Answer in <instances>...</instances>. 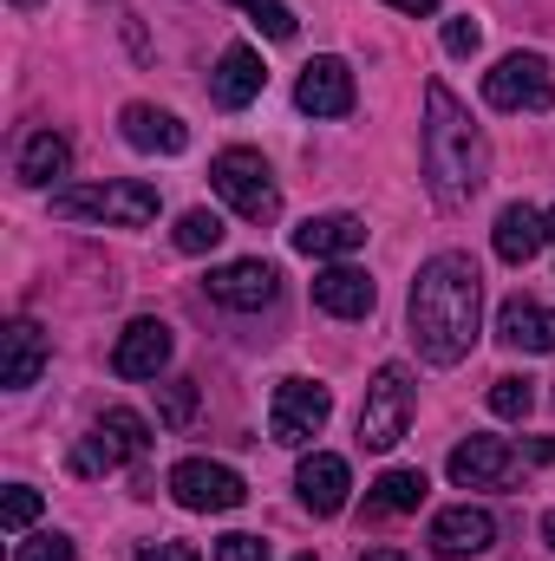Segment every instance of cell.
<instances>
[{"label": "cell", "instance_id": "6da1fadb", "mask_svg": "<svg viewBox=\"0 0 555 561\" xmlns=\"http://www.w3.org/2000/svg\"><path fill=\"white\" fill-rule=\"evenodd\" d=\"M477 313H484V275L471 255H431L418 268L406 320H412V346L431 366H457L477 346Z\"/></svg>", "mask_w": 555, "mask_h": 561}, {"label": "cell", "instance_id": "7a4b0ae2", "mask_svg": "<svg viewBox=\"0 0 555 561\" xmlns=\"http://www.w3.org/2000/svg\"><path fill=\"white\" fill-rule=\"evenodd\" d=\"M490 176V144L471 125V112L444 92L424 85V183L444 209H471V196Z\"/></svg>", "mask_w": 555, "mask_h": 561}, {"label": "cell", "instance_id": "3957f363", "mask_svg": "<svg viewBox=\"0 0 555 561\" xmlns=\"http://www.w3.org/2000/svg\"><path fill=\"white\" fill-rule=\"evenodd\" d=\"M157 209H163V196L138 183V176H125V183H86V190H59L53 196V216L59 222H112V229H144V222H157Z\"/></svg>", "mask_w": 555, "mask_h": 561}, {"label": "cell", "instance_id": "277c9868", "mask_svg": "<svg viewBox=\"0 0 555 561\" xmlns=\"http://www.w3.org/2000/svg\"><path fill=\"white\" fill-rule=\"evenodd\" d=\"M209 183H216V196H223L242 222H275L281 216L275 170L262 163V150H223V157L209 163Z\"/></svg>", "mask_w": 555, "mask_h": 561}, {"label": "cell", "instance_id": "5b68a950", "mask_svg": "<svg viewBox=\"0 0 555 561\" xmlns=\"http://www.w3.org/2000/svg\"><path fill=\"white\" fill-rule=\"evenodd\" d=\"M144 450H150V424H144L132 405H112L105 419L72 444V477H105V470H118V463H138Z\"/></svg>", "mask_w": 555, "mask_h": 561}, {"label": "cell", "instance_id": "8992f818", "mask_svg": "<svg viewBox=\"0 0 555 561\" xmlns=\"http://www.w3.org/2000/svg\"><path fill=\"white\" fill-rule=\"evenodd\" d=\"M412 405H418L412 373H406L399 359L380 366L373 386H366V405H360V444H366V450H393V444L406 437V424H412Z\"/></svg>", "mask_w": 555, "mask_h": 561}, {"label": "cell", "instance_id": "52a82bcc", "mask_svg": "<svg viewBox=\"0 0 555 561\" xmlns=\"http://www.w3.org/2000/svg\"><path fill=\"white\" fill-rule=\"evenodd\" d=\"M484 99L497 112H550L555 105V79H550V59L536 53H510L484 72Z\"/></svg>", "mask_w": 555, "mask_h": 561}, {"label": "cell", "instance_id": "ba28073f", "mask_svg": "<svg viewBox=\"0 0 555 561\" xmlns=\"http://www.w3.org/2000/svg\"><path fill=\"white\" fill-rule=\"evenodd\" d=\"M327 419H333V392L327 386H314V379H281L275 386V405H269V437L275 444L301 450V444L320 437Z\"/></svg>", "mask_w": 555, "mask_h": 561}, {"label": "cell", "instance_id": "9c48e42d", "mask_svg": "<svg viewBox=\"0 0 555 561\" xmlns=\"http://www.w3.org/2000/svg\"><path fill=\"white\" fill-rule=\"evenodd\" d=\"M170 496L183 503V510H196V516H223V510H242V477L229 470V463H209V457H183L177 470H170Z\"/></svg>", "mask_w": 555, "mask_h": 561}, {"label": "cell", "instance_id": "30bf717a", "mask_svg": "<svg viewBox=\"0 0 555 561\" xmlns=\"http://www.w3.org/2000/svg\"><path fill=\"white\" fill-rule=\"evenodd\" d=\"M353 99H360V92H353V72H347V59H333V53L307 59L301 79H294V105H301L307 118H347Z\"/></svg>", "mask_w": 555, "mask_h": 561}, {"label": "cell", "instance_id": "8fae6325", "mask_svg": "<svg viewBox=\"0 0 555 561\" xmlns=\"http://www.w3.org/2000/svg\"><path fill=\"white\" fill-rule=\"evenodd\" d=\"M517 477V450L503 437H464L451 450V483L457 490H503Z\"/></svg>", "mask_w": 555, "mask_h": 561}, {"label": "cell", "instance_id": "7c38bea8", "mask_svg": "<svg viewBox=\"0 0 555 561\" xmlns=\"http://www.w3.org/2000/svg\"><path fill=\"white\" fill-rule=\"evenodd\" d=\"M294 490H301V503H307L314 516H340L347 496H353V470H347V457H333V450H307L301 470H294Z\"/></svg>", "mask_w": 555, "mask_h": 561}, {"label": "cell", "instance_id": "4fadbf2b", "mask_svg": "<svg viewBox=\"0 0 555 561\" xmlns=\"http://www.w3.org/2000/svg\"><path fill=\"white\" fill-rule=\"evenodd\" d=\"M490 542H497V516L477 510V503H457V510H438V516H431V549L444 561L484 556Z\"/></svg>", "mask_w": 555, "mask_h": 561}, {"label": "cell", "instance_id": "5bb4252c", "mask_svg": "<svg viewBox=\"0 0 555 561\" xmlns=\"http://www.w3.org/2000/svg\"><path fill=\"white\" fill-rule=\"evenodd\" d=\"M275 294H281L275 262H223V268L209 275V300H223V307H236V313H262Z\"/></svg>", "mask_w": 555, "mask_h": 561}, {"label": "cell", "instance_id": "9a60e30c", "mask_svg": "<svg viewBox=\"0 0 555 561\" xmlns=\"http://www.w3.org/2000/svg\"><path fill=\"white\" fill-rule=\"evenodd\" d=\"M314 307H320V313H333V320H366V313L380 307V287H373L366 268L333 262V268H320V275H314Z\"/></svg>", "mask_w": 555, "mask_h": 561}, {"label": "cell", "instance_id": "2e32d148", "mask_svg": "<svg viewBox=\"0 0 555 561\" xmlns=\"http://www.w3.org/2000/svg\"><path fill=\"white\" fill-rule=\"evenodd\" d=\"M262 85H269V66H262V53H256V46H229V53L216 59V72H209V99H216L223 112L256 105V99H262Z\"/></svg>", "mask_w": 555, "mask_h": 561}, {"label": "cell", "instance_id": "e0dca14e", "mask_svg": "<svg viewBox=\"0 0 555 561\" xmlns=\"http://www.w3.org/2000/svg\"><path fill=\"white\" fill-rule=\"evenodd\" d=\"M170 366V327L163 320H132L112 346V373L118 379H157Z\"/></svg>", "mask_w": 555, "mask_h": 561}, {"label": "cell", "instance_id": "ac0fdd59", "mask_svg": "<svg viewBox=\"0 0 555 561\" xmlns=\"http://www.w3.org/2000/svg\"><path fill=\"white\" fill-rule=\"evenodd\" d=\"M497 340L517 346V353H555V313L530 294H510L497 307Z\"/></svg>", "mask_w": 555, "mask_h": 561}, {"label": "cell", "instance_id": "d6986e66", "mask_svg": "<svg viewBox=\"0 0 555 561\" xmlns=\"http://www.w3.org/2000/svg\"><path fill=\"white\" fill-rule=\"evenodd\" d=\"M39 373H46V333L33 320H7V333H0V386L26 392Z\"/></svg>", "mask_w": 555, "mask_h": 561}, {"label": "cell", "instance_id": "ffe728a7", "mask_svg": "<svg viewBox=\"0 0 555 561\" xmlns=\"http://www.w3.org/2000/svg\"><path fill=\"white\" fill-rule=\"evenodd\" d=\"M118 131H125L132 150H150V157H177V150L190 144L183 118H177V112H157V105H125V112H118Z\"/></svg>", "mask_w": 555, "mask_h": 561}, {"label": "cell", "instance_id": "44dd1931", "mask_svg": "<svg viewBox=\"0 0 555 561\" xmlns=\"http://www.w3.org/2000/svg\"><path fill=\"white\" fill-rule=\"evenodd\" d=\"M294 249L314 255V262L353 255V249H366V222H360V216H307V222L294 229Z\"/></svg>", "mask_w": 555, "mask_h": 561}, {"label": "cell", "instance_id": "7402d4cb", "mask_svg": "<svg viewBox=\"0 0 555 561\" xmlns=\"http://www.w3.org/2000/svg\"><path fill=\"white\" fill-rule=\"evenodd\" d=\"M490 242H497V255H503L510 268H523V262H536V249L550 242V222H543V216H536L530 203H510V209L497 216Z\"/></svg>", "mask_w": 555, "mask_h": 561}, {"label": "cell", "instance_id": "603a6c76", "mask_svg": "<svg viewBox=\"0 0 555 561\" xmlns=\"http://www.w3.org/2000/svg\"><path fill=\"white\" fill-rule=\"evenodd\" d=\"M66 170H72V144L59 138V131H26L20 157H13V176H20L26 190H46V183H59Z\"/></svg>", "mask_w": 555, "mask_h": 561}, {"label": "cell", "instance_id": "cb8c5ba5", "mask_svg": "<svg viewBox=\"0 0 555 561\" xmlns=\"http://www.w3.org/2000/svg\"><path fill=\"white\" fill-rule=\"evenodd\" d=\"M424 470H386L380 483H373V496H366V516H412L418 503H424Z\"/></svg>", "mask_w": 555, "mask_h": 561}, {"label": "cell", "instance_id": "d4e9b609", "mask_svg": "<svg viewBox=\"0 0 555 561\" xmlns=\"http://www.w3.org/2000/svg\"><path fill=\"white\" fill-rule=\"evenodd\" d=\"M223 236H229V229H223L216 209H183V216H177V249H183V255H209Z\"/></svg>", "mask_w": 555, "mask_h": 561}, {"label": "cell", "instance_id": "484cf974", "mask_svg": "<svg viewBox=\"0 0 555 561\" xmlns=\"http://www.w3.org/2000/svg\"><path fill=\"white\" fill-rule=\"evenodd\" d=\"M236 7H242L269 39H294V33H301V20L287 13V0H236Z\"/></svg>", "mask_w": 555, "mask_h": 561}, {"label": "cell", "instance_id": "4316f807", "mask_svg": "<svg viewBox=\"0 0 555 561\" xmlns=\"http://www.w3.org/2000/svg\"><path fill=\"white\" fill-rule=\"evenodd\" d=\"M530 405H536L530 379H517V373H510V379H497V386H490V412H497V419H530Z\"/></svg>", "mask_w": 555, "mask_h": 561}, {"label": "cell", "instance_id": "83f0119b", "mask_svg": "<svg viewBox=\"0 0 555 561\" xmlns=\"http://www.w3.org/2000/svg\"><path fill=\"white\" fill-rule=\"evenodd\" d=\"M33 516H39V490H26V483H13V490L0 496V523H7L13 536H20V529H26Z\"/></svg>", "mask_w": 555, "mask_h": 561}, {"label": "cell", "instance_id": "f1b7e54d", "mask_svg": "<svg viewBox=\"0 0 555 561\" xmlns=\"http://www.w3.org/2000/svg\"><path fill=\"white\" fill-rule=\"evenodd\" d=\"M477 46H484V26H477L471 13H457V20H444V53H451V59H471Z\"/></svg>", "mask_w": 555, "mask_h": 561}, {"label": "cell", "instance_id": "f546056e", "mask_svg": "<svg viewBox=\"0 0 555 561\" xmlns=\"http://www.w3.org/2000/svg\"><path fill=\"white\" fill-rule=\"evenodd\" d=\"M196 412V379H170V392H163V424H190Z\"/></svg>", "mask_w": 555, "mask_h": 561}, {"label": "cell", "instance_id": "4dcf8cb0", "mask_svg": "<svg viewBox=\"0 0 555 561\" xmlns=\"http://www.w3.org/2000/svg\"><path fill=\"white\" fill-rule=\"evenodd\" d=\"M216 561H269V542L262 536H223L216 542Z\"/></svg>", "mask_w": 555, "mask_h": 561}, {"label": "cell", "instance_id": "1f68e13d", "mask_svg": "<svg viewBox=\"0 0 555 561\" xmlns=\"http://www.w3.org/2000/svg\"><path fill=\"white\" fill-rule=\"evenodd\" d=\"M13 561H72V542L66 536H33V542H20Z\"/></svg>", "mask_w": 555, "mask_h": 561}, {"label": "cell", "instance_id": "d6a6232c", "mask_svg": "<svg viewBox=\"0 0 555 561\" xmlns=\"http://www.w3.org/2000/svg\"><path fill=\"white\" fill-rule=\"evenodd\" d=\"M157 561H203V556H196L190 542H163V549H157Z\"/></svg>", "mask_w": 555, "mask_h": 561}, {"label": "cell", "instance_id": "836d02e7", "mask_svg": "<svg viewBox=\"0 0 555 561\" xmlns=\"http://www.w3.org/2000/svg\"><path fill=\"white\" fill-rule=\"evenodd\" d=\"M386 7H399V13H412V20L418 13H438V0H386Z\"/></svg>", "mask_w": 555, "mask_h": 561}, {"label": "cell", "instance_id": "e575fe53", "mask_svg": "<svg viewBox=\"0 0 555 561\" xmlns=\"http://www.w3.org/2000/svg\"><path fill=\"white\" fill-rule=\"evenodd\" d=\"M530 457H536V463H555V437H536V444H530Z\"/></svg>", "mask_w": 555, "mask_h": 561}, {"label": "cell", "instance_id": "d590c367", "mask_svg": "<svg viewBox=\"0 0 555 561\" xmlns=\"http://www.w3.org/2000/svg\"><path fill=\"white\" fill-rule=\"evenodd\" d=\"M360 561H412V556H399V549H366Z\"/></svg>", "mask_w": 555, "mask_h": 561}, {"label": "cell", "instance_id": "8d00e7d4", "mask_svg": "<svg viewBox=\"0 0 555 561\" xmlns=\"http://www.w3.org/2000/svg\"><path fill=\"white\" fill-rule=\"evenodd\" d=\"M543 536H550V549H555V510H550V516H543Z\"/></svg>", "mask_w": 555, "mask_h": 561}, {"label": "cell", "instance_id": "74e56055", "mask_svg": "<svg viewBox=\"0 0 555 561\" xmlns=\"http://www.w3.org/2000/svg\"><path fill=\"white\" fill-rule=\"evenodd\" d=\"M543 222H550V242H555V209H550V216H543Z\"/></svg>", "mask_w": 555, "mask_h": 561}, {"label": "cell", "instance_id": "f35d334b", "mask_svg": "<svg viewBox=\"0 0 555 561\" xmlns=\"http://www.w3.org/2000/svg\"><path fill=\"white\" fill-rule=\"evenodd\" d=\"M13 7H39V0H13Z\"/></svg>", "mask_w": 555, "mask_h": 561}, {"label": "cell", "instance_id": "ab89813d", "mask_svg": "<svg viewBox=\"0 0 555 561\" xmlns=\"http://www.w3.org/2000/svg\"><path fill=\"white\" fill-rule=\"evenodd\" d=\"M294 561H320V556H294Z\"/></svg>", "mask_w": 555, "mask_h": 561}]
</instances>
